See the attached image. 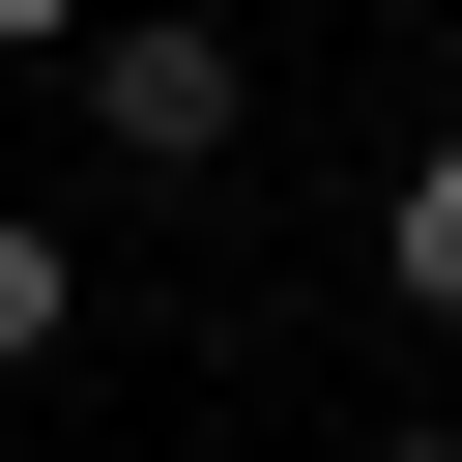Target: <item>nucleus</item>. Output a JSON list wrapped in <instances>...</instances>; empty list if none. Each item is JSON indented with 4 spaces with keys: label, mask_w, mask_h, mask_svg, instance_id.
<instances>
[{
    "label": "nucleus",
    "mask_w": 462,
    "mask_h": 462,
    "mask_svg": "<svg viewBox=\"0 0 462 462\" xmlns=\"http://www.w3.org/2000/svg\"><path fill=\"white\" fill-rule=\"evenodd\" d=\"M87 144H116V173H231V144H260V58H231L202 0H116V29H87Z\"/></svg>",
    "instance_id": "nucleus-1"
},
{
    "label": "nucleus",
    "mask_w": 462,
    "mask_h": 462,
    "mask_svg": "<svg viewBox=\"0 0 462 462\" xmlns=\"http://www.w3.org/2000/svg\"><path fill=\"white\" fill-rule=\"evenodd\" d=\"M375 289H404V318H462V144H433V173L375 202Z\"/></svg>",
    "instance_id": "nucleus-2"
},
{
    "label": "nucleus",
    "mask_w": 462,
    "mask_h": 462,
    "mask_svg": "<svg viewBox=\"0 0 462 462\" xmlns=\"http://www.w3.org/2000/svg\"><path fill=\"white\" fill-rule=\"evenodd\" d=\"M58 318H87V260H58V231H29V202H0V375H29V346H58Z\"/></svg>",
    "instance_id": "nucleus-3"
},
{
    "label": "nucleus",
    "mask_w": 462,
    "mask_h": 462,
    "mask_svg": "<svg viewBox=\"0 0 462 462\" xmlns=\"http://www.w3.org/2000/svg\"><path fill=\"white\" fill-rule=\"evenodd\" d=\"M87 29H116V0H0V58H87Z\"/></svg>",
    "instance_id": "nucleus-4"
},
{
    "label": "nucleus",
    "mask_w": 462,
    "mask_h": 462,
    "mask_svg": "<svg viewBox=\"0 0 462 462\" xmlns=\"http://www.w3.org/2000/svg\"><path fill=\"white\" fill-rule=\"evenodd\" d=\"M346 462H462V433H346Z\"/></svg>",
    "instance_id": "nucleus-5"
}]
</instances>
